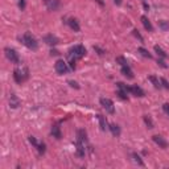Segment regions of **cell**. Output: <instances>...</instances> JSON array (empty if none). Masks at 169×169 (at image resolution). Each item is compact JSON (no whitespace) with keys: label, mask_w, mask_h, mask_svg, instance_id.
<instances>
[{"label":"cell","mask_w":169,"mask_h":169,"mask_svg":"<svg viewBox=\"0 0 169 169\" xmlns=\"http://www.w3.org/2000/svg\"><path fill=\"white\" fill-rule=\"evenodd\" d=\"M84 54H86V48L83 45H74L67 53V59H69V66L70 70L76 69V62L77 59H81Z\"/></svg>","instance_id":"1"},{"label":"cell","mask_w":169,"mask_h":169,"mask_svg":"<svg viewBox=\"0 0 169 169\" xmlns=\"http://www.w3.org/2000/svg\"><path fill=\"white\" fill-rule=\"evenodd\" d=\"M19 40L23 42V45H25L28 49H31V50H37V48H38V42H37V40L34 38L29 32L24 33L23 36H20Z\"/></svg>","instance_id":"2"},{"label":"cell","mask_w":169,"mask_h":169,"mask_svg":"<svg viewBox=\"0 0 169 169\" xmlns=\"http://www.w3.org/2000/svg\"><path fill=\"white\" fill-rule=\"evenodd\" d=\"M29 77V70L27 67H16L13 70V79H15V82L19 83V84H21L23 82H25L27 79Z\"/></svg>","instance_id":"3"},{"label":"cell","mask_w":169,"mask_h":169,"mask_svg":"<svg viewBox=\"0 0 169 169\" xmlns=\"http://www.w3.org/2000/svg\"><path fill=\"white\" fill-rule=\"evenodd\" d=\"M4 53H6V57H7L12 63H20V57H19V54H17V52L15 50V49H12V48H6V49H4Z\"/></svg>","instance_id":"4"},{"label":"cell","mask_w":169,"mask_h":169,"mask_svg":"<svg viewBox=\"0 0 169 169\" xmlns=\"http://www.w3.org/2000/svg\"><path fill=\"white\" fill-rule=\"evenodd\" d=\"M101 106L106 110L107 112H110V114H114L115 112V106H114V102L111 101L110 98H101Z\"/></svg>","instance_id":"5"},{"label":"cell","mask_w":169,"mask_h":169,"mask_svg":"<svg viewBox=\"0 0 169 169\" xmlns=\"http://www.w3.org/2000/svg\"><path fill=\"white\" fill-rule=\"evenodd\" d=\"M54 69H56V72L59 74V76H62V74L67 73V63L63 61V59H58V61L56 62V66H54Z\"/></svg>","instance_id":"6"},{"label":"cell","mask_w":169,"mask_h":169,"mask_svg":"<svg viewBox=\"0 0 169 169\" xmlns=\"http://www.w3.org/2000/svg\"><path fill=\"white\" fill-rule=\"evenodd\" d=\"M42 2L49 11H57L59 6H61V2H59V0H42Z\"/></svg>","instance_id":"7"},{"label":"cell","mask_w":169,"mask_h":169,"mask_svg":"<svg viewBox=\"0 0 169 169\" xmlns=\"http://www.w3.org/2000/svg\"><path fill=\"white\" fill-rule=\"evenodd\" d=\"M130 93L132 94V95H135V97H139V98H143L144 95H145V93H144V90L140 87V86H137V84H133V86L130 87Z\"/></svg>","instance_id":"8"},{"label":"cell","mask_w":169,"mask_h":169,"mask_svg":"<svg viewBox=\"0 0 169 169\" xmlns=\"http://www.w3.org/2000/svg\"><path fill=\"white\" fill-rule=\"evenodd\" d=\"M44 42L48 44V45H50V46H56L59 41L56 36H53V34H46V36L44 37Z\"/></svg>","instance_id":"9"},{"label":"cell","mask_w":169,"mask_h":169,"mask_svg":"<svg viewBox=\"0 0 169 169\" xmlns=\"http://www.w3.org/2000/svg\"><path fill=\"white\" fill-rule=\"evenodd\" d=\"M76 148H77V155H78L79 157H84V155H86V148H84V143L81 141V140H77Z\"/></svg>","instance_id":"10"},{"label":"cell","mask_w":169,"mask_h":169,"mask_svg":"<svg viewBox=\"0 0 169 169\" xmlns=\"http://www.w3.org/2000/svg\"><path fill=\"white\" fill-rule=\"evenodd\" d=\"M65 23H66L67 25L73 29L74 32H79V29H81V27H79V23L77 21L76 19H67Z\"/></svg>","instance_id":"11"},{"label":"cell","mask_w":169,"mask_h":169,"mask_svg":"<svg viewBox=\"0 0 169 169\" xmlns=\"http://www.w3.org/2000/svg\"><path fill=\"white\" fill-rule=\"evenodd\" d=\"M152 139H153V141H155L158 147H161V148H167L168 143H167V140H165V139H164L162 136H160V135H155Z\"/></svg>","instance_id":"12"},{"label":"cell","mask_w":169,"mask_h":169,"mask_svg":"<svg viewBox=\"0 0 169 169\" xmlns=\"http://www.w3.org/2000/svg\"><path fill=\"white\" fill-rule=\"evenodd\" d=\"M108 130L111 131V133L115 137H119L120 136V127L118 126V124H115V123H111V124H108Z\"/></svg>","instance_id":"13"},{"label":"cell","mask_w":169,"mask_h":169,"mask_svg":"<svg viewBox=\"0 0 169 169\" xmlns=\"http://www.w3.org/2000/svg\"><path fill=\"white\" fill-rule=\"evenodd\" d=\"M97 118H98V120H99V126H101V130H102V131H106L107 128H108V123H107V120H106V118H104L102 114H98Z\"/></svg>","instance_id":"14"},{"label":"cell","mask_w":169,"mask_h":169,"mask_svg":"<svg viewBox=\"0 0 169 169\" xmlns=\"http://www.w3.org/2000/svg\"><path fill=\"white\" fill-rule=\"evenodd\" d=\"M9 106L11 108H17L20 106V99L15 94H11V97H9Z\"/></svg>","instance_id":"15"},{"label":"cell","mask_w":169,"mask_h":169,"mask_svg":"<svg viewBox=\"0 0 169 169\" xmlns=\"http://www.w3.org/2000/svg\"><path fill=\"white\" fill-rule=\"evenodd\" d=\"M52 135L53 137H56V139H61L62 136V133H61V128H59V124H53V127H52Z\"/></svg>","instance_id":"16"},{"label":"cell","mask_w":169,"mask_h":169,"mask_svg":"<svg viewBox=\"0 0 169 169\" xmlns=\"http://www.w3.org/2000/svg\"><path fill=\"white\" fill-rule=\"evenodd\" d=\"M140 20H141V23H143L144 28H145L148 32H152V31H153V25L151 24V21H150V20H148V17H147V16H141V19H140Z\"/></svg>","instance_id":"17"},{"label":"cell","mask_w":169,"mask_h":169,"mask_svg":"<svg viewBox=\"0 0 169 169\" xmlns=\"http://www.w3.org/2000/svg\"><path fill=\"white\" fill-rule=\"evenodd\" d=\"M122 74H123L124 77L130 78V79L133 78V73H132V70H131L130 65H127V66H122Z\"/></svg>","instance_id":"18"},{"label":"cell","mask_w":169,"mask_h":169,"mask_svg":"<svg viewBox=\"0 0 169 169\" xmlns=\"http://www.w3.org/2000/svg\"><path fill=\"white\" fill-rule=\"evenodd\" d=\"M77 140H81V141H83V143H86L87 141V133H86V131L83 130V128H81V130H78L77 131Z\"/></svg>","instance_id":"19"},{"label":"cell","mask_w":169,"mask_h":169,"mask_svg":"<svg viewBox=\"0 0 169 169\" xmlns=\"http://www.w3.org/2000/svg\"><path fill=\"white\" fill-rule=\"evenodd\" d=\"M148 79H150L153 86H155L156 89H158V90H160V89L162 87V86H161V82L158 81V78H156L155 76H150V77H148Z\"/></svg>","instance_id":"20"},{"label":"cell","mask_w":169,"mask_h":169,"mask_svg":"<svg viewBox=\"0 0 169 169\" xmlns=\"http://www.w3.org/2000/svg\"><path fill=\"white\" fill-rule=\"evenodd\" d=\"M137 52L140 53L143 57H145V58H150V59L152 58V54H151L150 52H148L147 49H144V48H139V49H137Z\"/></svg>","instance_id":"21"},{"label":"cell","mask_w":169,"mask_h":169,"mask_svg":"<svg viewBox=\"0 0 169 169\" xmlns=\"http://www.w3.org/2000/svg\"><path fill=\"white\" fill-rule=\"evenodd\" d=\"M155 52H156L161 58H167V57H168V54H167L165 52H164L162 49H161L160 46H158V45H155Z\"/></svg>","instance_id":"22"},{"label":"cell","mask_w":169,"mask_h":169,"mask_svg":"<svg viewBox=\"0 0 169 169\" xmlns=\"http://www.w3.org/2000/svg\"><path fill=\"white\" fill-rule=\"evenodd\" d=\"M143 119H144V123L147 124L148 128H153V122H152V119H151L150 115H144Z\"/></svg>","instance_id":"23"},{"label":"cell","mask_w":169,"mask_h":169,"mask_svg":"<svg viewBox=\"0 0 169 169\" xmlns=\"http://www.w3.org/2000/svg\"><path fill=\"white\" fill-rule=\"evenodd\" d=\"M132 157H133V161H135L136 164H139L140 167H144V162H143V160L140 158V156H139L137 153H132Z\"/></svg>","instance_id":"24"},{"label":"cell","mask_w":169,"mask_h":169,"mask_svg":"<svg viewBox=\"0 0 169 169\" xmlns=\"http://www.w3.org/2000/svg\"><path fill=\"white\" fill-rule=\"evenodd\" d=\"M36 148H37V151H38L40 155H44V153H45V151H46L45 143H38V145H37Z\"/></svg>","instance_id":"25"},{"label":"cell","mask_w":169,"mask_h":169,"mask_svg":"<svg viewBox=\"0 0 169 169\" xmlns=\"http://www.w3.org/2000/svg\"><path fill=\"white\" fill-rule=\"evenodd\" d=\"M116 94L119 95V98H122V99H127V98H128V95H127V94H128V91L123 90V89H119Z\"/></svg>","instance_id":"26"},{"label":"cell","mask_w":169,"mask_h":169,"mask_svg":"<svg viewBox=\"0 0 169 169\" xmlns=\"http://www.w3.org/2000/svg\"><path fill=\"white\" fill-rule=\"evenodd\" d=\"M116 62H118L120 66H127V65H128L127 59L124 58V57H122V56H120V57H116Z\"/></svg>","instance_id":"27"},{"label":"cell","mask_w":169,"mask_h":169,"mask_svg":"<svg viewBox=\"0 0 169 169\" xmlns=\"http://www.w3.org/2000/svg\"><path fill=\"white\" fill-rule=\"evenodd\" d=\"M158 25H160V28L162 29V31H168V29H169V23H167L165 20H161V21H158Z\"/></svg>","instance_id":"28"},{"label":"cell","mask_w":169,"mask_h":169,"mask_svg":"<svg viewBox=\"0 0 169 169\" xmlns=\"http://www.w3.org/2000/svg\"><path fill=\"white\" fill-rule=\"evenodd\" d=\"M160 82H161V86L162 87H165V89H168V90H169V82L167 81L165 78H160Z\"/></svg>","instance_id":"29"},{"label":"cell","mask_w":169,"mask_h":169,"mask_svg":"<svg viewBox=\"0 0 169 169\" xmlns=\"http://www.w3.org/2000/svg\"><path fill=\"white\" fill-rule=\"evenodd\" d=\"M17 3H19V8L21 9H25V0H17Z\"/></svg>","instance_id":"30"},{"label":"cell","mask_w":169,"mask_h":169,"mask_svg":"<svg viewBox=\"0 0 169 169\" xmlns=\"http://www.w3.org/2000/svg\"><path fill=\"white\" fill-rule=\"evenodd\" d=\"M94 50H95V52H98V54H99V56H103V54L106 53V52L103 50V49H101L99 46H94Z\"/></svg>","instance_id":"31"},{"label":"cell","mask_w":169,"mask_h":169,"mask_svg":"<svg viewBox=\"0 0 169 169\" xmlns=\"http://www.w3.org/2000/svg\"><path fill=\"white\" fill-rule=\"evenodd\" d=\"M133 34H135V37H137L139 40H140V41H143V36H141L140 33H139L137 29H133Z\"/></svg>","instance_id":"32"},{"label":"cell","mask_w":169,"mask_h":169,"mask_svg":"<svg viewBox=\"0 0 169 169\" xmlns=\"http://www.w3.org/2000/svg\"><path fill=\"white\" fill-rule=\"evenodd\" d=\"M157 63H158V65H160L161 67H164V69H167V67H168V65L162 61V59H157Z\"/></svg>","instance_id":"33"},{"label":"cell","mask_w":169,"mask_h":169,"mask_svg":"<svg viewBox=\"0 0 169 169\" xmlns=\"http://www.w3.org/2000/svg\"><path fill=\"white\" fill-rule=\"evenodd\" d=\"M69 84H70L72 87H76V89H79V84L76 82V81H69Z\"/></svg>","instance_id":"34"},{"label":"cell","mask_w":169,"mask_h":169,"mask_svg":"<svg viewBox=\"0 0 169 169\" xmlns=\"http://www.w3.org/2000/svg\"><path fill=\"white\" fill-rule=\"evenodd\" d=\"M162 110L169 115V103H165V104H164V106H162Z\"/></svg>","instance_id":"35"},{"label":"cell","mask_w":169,"mask_h":169,"mask_svg":"<svg viewBox=\"0 0 169 169\" xmlns=\"http://www.w3.org/2000/svg\"><path fill=\"white\" fill-rule=\"evenodd\" d=\"M95 2H97V3H98L101 7H103V6H104V2H103V0H95Z\"/></svg>","instance_id":"36"},{"label":"cell","mask_w":169,"mask_h":169,"mask_svg":"<svg viewBox=\"0 0 169 169\" xmlns=\"http://www.w3.org/2000/svg\"><path fill=\"white\" fill-rule=\"evenodd\" d=\"M114 3L118 4V6H120V4H122V0H114Z\"/></svg>","instance_id":"37"},{"label":"cell","mask_w":169,"mask_h":169,"mask_svg":"<svg viewBox=\"0 0 169 169\" xmlns=\"http://www.w3.org/2000/svg\"><path fill=\"white\" fill-rule=\"evenodd\" d=\"M52 54H54V56H56V54H58V52H57V50H52Z\"/></svg>","instance_id":"38"}]
</instances>
